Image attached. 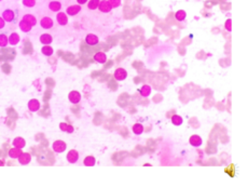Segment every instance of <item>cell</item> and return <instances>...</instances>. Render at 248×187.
<instances>
[{
	"label": "cell",
	"instance_id": "38",
	"mask_svg": "<svg viewBox=\"0 0 248 187\" xmlns=\"http://www.w3.org/2000/svg\"><path fill=\"white\" fill-rule=\"evenodd\" d=\"M0 1H1V0H0Z\"/></svg>",
	"mask_w": 248,
	"mask_h": 187
},
{
	"label": "cell",
	"instance_id": "19",
	"mask_svg": "<svg viewBox=\"0 0 248 187\" xmlns=\"http://www.w3.org/2000/svg\"><path fill=\"white\" fill-rule=\"evenodd\" d=\"M23 20L26 21L29 25H31V26H35V25L37 24V20H36V17L34 16L33 14H25L24 16H23Z\"/></svg>",
	"mask_w": 248,
	"mask_h": 187
},
{
	"label": "cell",
	"instance_id": "28",
	"mask_svg": "<svg viewBox=\"0 0 248 187\" xmlns=\"http://www.w3.org/2000/svg\"><path fill=\"white\" fill-rule=\"evenodd\" d=\"M84 165L88 166H93L95 165V162H96V160H95V158L93 156H88L85 159H84Z\"/></svg>",
	"mask_w": 248,
	"mask_h": 187
},
{
	"label": "cell",
	"instance_id": "26",
	"mask_svg": "<svg viewBox=\"0 0 248 187\" xmlns=\"http://www.w3.org/2000/svg\"><path fill=\"white\" fill-rule=\"evenodd\" d=\"M9 43V37L6 34H0V47L3 48L6 45H8Z\"/></svg>",
	"mask_w": 248,
	"mask_h": 187
},
{
	"label": "cell",
	"instance_id": "3",
	"mask_svg": "<svg viewBox=\"0 0 248 187\" xmlns=\"http://www.w3.org/2000/svg\"><path fill=\"white\" fill-rule=\"evenodd\" d=\"M126 77H127V72H126V70H125L124 68L119 67V68H117V69H115V78L117 79V80L122 81V80H124V79H126Z\"/></svg>",
	"mask_w": 248,
	"mask_h": 187
},
{
	"label": "cell",
	"instance_id": "31",
	"mask_svg": "<svg viewBox=\"0 0 248 187\" xmlns=\"http://www.w3.org/2000/svg\"><path fill=\"white\" fill-rule=\"evenodd\" d=\"M23 4L28 8H33L36 6V0H23Z\"/></svg>",
	"mask_w": 248,
	"mask_h": 187
},
{
	"label": "cell",
	"instance_id": "21",
	"mask_svg": "<svg viewBox=\"0 0 248 187\" xmlns=\"http://www.w3.org/2000/svg\"><path fill=\"white\" fill-rule=\"evenodd\" d=\"M41 52L43 53V55H45V56H51L52 54H53L54 50H53V48H52L50 44H45V45H43V47H42Z\"/></svg>",
	"mask_w": 248,
	"mask_h": 187
},
{
	"label": "cell",
	"instance_id": "1",
	"mask_svg": "<svg viewBox=\"0 0 248 187\" xmlns=\"http://www.w3.org/2000/svg\"><path fill=\"white\" fill-rule=\"evenodd\" d=\"M52 148H53V150L55 152H58V154H60V152H65L66 148H67V145H66V143L64 142V141L57 140L52 144Z\"/></svg>",
	"mask_w": 248,
	"mask_h": 187
},
{
	"label": "cell",
	"instance_id": "11",
	"mask_svg": "<svg viewBox=\"0 0 248 187\" xmlns=\"http://www.w3.org/2000/svg\"><path fill=\"white\" fill-rule=\"evenodd\" d=\"M40 108V103L38 100L36 99H33L30 100V101L28 102V109L30 111H33V113H35V111H38Z\"/></svg>",
	"mask_w": 248,
	"mask_h": 187
},
{
	"label": "cell",
	"instance_id": "5",
	"mask_svg": "<svg viewBox=\"0 0 248 187\" xmlns=\"http://www.w3.org/2000/svg\"><path fill=\"white\" fill-rule=\"evenodd\" d=\"M97 9H98L101 12H104V13H108L112 10L110 7V4L108 3L107 0H101V1H99V4H98V8Z\"/></svg>",
	"mask_w": 248,
	"mask_h": 187
},
{
	"label": "cell",
	"instance_id": "37",
	"mask_svg": "<svg viewBox=\"0 0 248 187\" xmlns=\"http://www.w3.org/2000/svg\"><path fill=\"white\" fill-rule=\"evenodd\" d=\"M0 166H3V162H2L1 160H0Z\"/></svg>",
	"mask_w": 248,
	"mask_h": 187
},
{
	"label": "cell",
	"instance_id": "16",
	"mask_svg": "<svg viewBox=\"0 0 248 187\" xmlns=\"http://www.w3.org/2000/svg\"><path fill=\"white\" fill-rule=\"evenodd\" d=\"M94 60L99 64H104L107 61V55L104 52H97L94 55Z\"/></svg>",
	"mask_w": 248,
	"mask_h": 187
},
{
	"label": "cell",
	"instance_id": "25",
	"mask_svg": "<svg viewBox=\"0 0 248 187\" xmlns=\"http://www.w3.org/2000/svg\"><path fill=\"white\" fill-rule=\"evenodd\" d=\"M133 132L136 135H140L144 132V125L142 124H135L133 125Z\"/></svg>",
	"mask_w": 248,
	"mask_h": 187
},
{
	"label": "cell",
	"instance_id": "12",
	"mask_svg": "<svg viewBox=\"0 0 248 187\" xmlns=\"http://www.w3.org/2000/svg\"><path fill=\"white\" fill-rule=\"evenodd\" d=\"M17 159H19V162L21 163V165H28L31 160V156L28 152H22L21 156Z\"/></svg>",
	"mask_w": 248,
	"mask_h": 187
},
{
	"label": "cell",
	"instance_id": "33",
	"mask_svg": "<svg viewBox=\"0 0 248 187\" xmlns=\"http://www.w3.org/2000/svg\"><path fill=\"white\" fill-rule=\"evenodd\" d=\"M68 125L69 124H65V122H63V124H60V128H61V130L62 131H67V129H68Z\"/></svg>",
	"mask_w": 248,
	"mask_h": 187
},
{
	"label": "cell",
	"instance_id": "13",
	"mask_svg": "<svg viewBox=\"0 0 248 187\" xmlns=\"http://www.w3.org/2000/svg\"><path fill=\"white\" fill-rule=\"evenodd\" d=\"M56 21H57V23L60 25H62V26H64V25H67V23H68L67 14H66V13H64V12L57 13V15H56Z\"/></svg>",
	"mask_w": 248,
	"mask_h": 187
},
{
	"label": "cell",
	"instance_id": "23",
	"mask_svg": "<svg viewBox=\"0 0 248 187\" xmlns=\"http://www.w3.org/2000/svg\"><path fill=\"white\" fill-rule=\"evenodd\" d=\"M150 93H151V86H150L149 84H144L142 88L140 89V94H142V96L147 97L150 95Z\"/></svg>",
	"mask_w": 248,
	"mask_h": 187
},
{
	"label": "cell",
	"instance_id": "17",
	"mask_svg": "<svg viewBox=\"0 0 248 187\" xmlns=\"http://www.w3.org/2000/svg\"><path fill=\"white\" fill-rule=\"evenodd\" d=\"M49 9L53 12H58L62 9V3L60 1H51L49 3Z\"/></svg>",
	"mask_w": 248,
	"mask_h": 187
},
{
	"label": "cell",
	"instance_id": "15",
	"mask_svg": "<svg viewBox=\"0 0 248 187\" xmlns=\"http://www.w3.org/2000/svg\"><path fill=\"white\" fill-rule=\"evenodd\" d=\"M20 40H21V37L17 33H12L9 37V43L11 45H16L20 42Z\"/></svg>",
	"mask_w": 248,
	"mask_h": 187
},
{
	"label": "cell",
	"instance_id": "35",
	"mask_svg": "<svg viewBox=\"0 0 248 187\" xmlns=\"http://www.w3.org/2000/svg\"><path fill=\"white\" fill-rule=\"evenodd\" d=\"M88 1V0H77V2H78V4H80V6H82V4H85Z\"/></svg>",
	"mask_w": 248,
	"mask_h": 187
},
{
	"label": "cell",
	"instance_id": "4",
	"mask_svg": "<svg viewBox=\"0 0 248 187\" xmlns=\"http://www.w3.org/2000/svg\"><path fill=\"white\" fill-rule=\"evenodd\" d=\"M53 24H54L53 20L49 16H44L43 19H41V21H40V25H41V27L44 29L52 28V27H53Z\"/></svg>",
	"mask_w": 248,
	"mask_h": 187
},
{
	"label": "cell",
	"instance_id": "8",
	"mask_svg": "<svg viewBox=\"0 0 248 187\" xmlns=\"http://www.w3.org/2000/svg\"><path fill=\"white\" fill-rule=\"evenodd\" d=\"M79 159V152L74 149L69 150V152L67 154V160L69 161L70 163H76Z\"/></svg>",
	"mask_w": 248,
	"mask_h": 187
},
{
	"label": "cell",
	"instance_id": "18",
	"mask_svg": "<svg viewBox=\"0 0 248 187\" xmlns=\"http://www.w3.org/2000/svg\"><path fill=\"white\" fill-rule=\"evenodd\" d=\"M19 26H20V28H21V30L24 31V33H29V31L31 30V28H33V26L29 25L28 23L26 21H24V20H22V21L20 22Z\"/></svg>",
	"mask_w": 248,
	"mask_h": 187
},
{
	"label": "cell",
	"instance_id": "32",
	"mask_svg": "<svg viewBox=\"0 0 248 187\" xmlns=\"http://www.w3.org/2000/svg\"><path fill=\"white\" fill-rule=\"evenodd\" d=\"M224 27L228 31H231L232 30V20L231 19H228L226 23H224Z\"/></svg>",
	"mask_w": 248,
	"mask_h": 187
},
{
	"label": "cell",
	"instance_id": "34",
	"mask_svg": "<svg viewBox=\"0 0 248 187\" xmlns=\"http://www.w3.org/2000/svg\"><path fill=\"white\" fill-rule=\"evenodd\" d=\"M4 24H6V21L2 19V16L0 17V29H2L4 27Z\"/></svg>",
	"mask_w": 248,
	"mask_h": 187
},
{
	"label": "cell",
	"instance_id": "7",
	"mask_svg": "<svg viewBox=\"0 0 248 187\" xmlns=\"http://www.w3.org/2000/svg\"><path fill=\"white\" fill-rule=\"evenodd\" d=\"M68 99L72 104H78L81 100V94L78 91H71L69 93V95H68Z\"/></svg>",
	"mask_w": 248,
	"mask_h": 187
},
{
	"label": "cell",
	"instance_id": "30",
	"mask_svg": "<svg viewBox=\"0 0 248 187\" xmlns=\"http://www.w3.org/2000/svg\"><path fill=\"white\" fill-rule=\"evenodd\" d=\"M107 1H108V3L110 4L111 9L118 8V7L121 6V0H107Z\"/></svg>",
	"mask_w": 248,
	"mask_h": 187
},
{
	"label": "cell",
	"instance_id": "24",
	"mask_svg": "<svg viewBox=\"0 0 248 187\" xmlns=\"http://www.w3.org/2000/svg\"><path fill=\"white\" fill-rule=\"evenodd\" d=\"M26 145V142L23 138H16L13 140V146L17 148H23L24 146Z\"/></svg>",
	"mask_w": 248,
	"mask_h": 187
},
{
	"label": "cell",
	"instance_id": "9",
	"mask_svg": "<svg viewBox=\"0 0 248 187\" xmlns=\"http://www.w3.org/2000/svg\"><path fill=\"white\" fill-rule=\"evenodd\" d=\"M85 42L88 43V45H96L97 43L99 42V39L96 35H94V34H88L85 37Z\"/></svg>",
	"mask_w": 248,
	"mask_h": 187
},
{
	"label": "cell",
	"instance_id": "22",
	"mask_svg": "<svg viewBox=\"0 0 248 187\" xmlns=\"http://www.w3.org/2000/svg\"><path fill=\"white\" fill-rule=\"evenodd\" d=\"M186 17H187V13H186L185 10H178L176 13H175V19H176L177 21H179V22L185 21Z\"/></svg>",
	"mask_w": 248,
	"mask_h": 187
},
{
	"label": "cell",
	"instance_id": "20",
	"mask_svg": "<svg viewBox=\"0 0 248 187\" xmlns=\"http://www.w3.org/2000/svg\"><path fill=\"white\" fill-rule=\"evenodd\" d=\"M22 152H23L22 148L14 147V148H12V149H10V152H9V156H10L11 158H19V157L21 156Z\"/></svg>",
	"mask_w": 248,
	"mask_h": 187
},
{
	"label": "cell",
	"instance_id": "29",
	"mask_svg": "<svg viewBox=\"0 0 248 187\" xmlns=\"http://www.w3.org/2000/svg\"><path fill=\"white\" fill-rule=\"evenodd\" d=\"M101 0H90L88 1V7L90 10H95V9L98 8V4Z\"/></svg>",
	"mask_w": 248,
	"mask_h": 187
},
{
	"label": "cell",
	"instance_id": "27",
	"mask_svg": "<svg viewBox=\"0 0 248 187\" xmlns=\"http://www.w3.org/2000/svg\"><path fill=\"white\" fill-rule=\"evenodd\" d=\"M183 118H181V116L179 115H174L172 117V122L174 125H181L183 124Z\"/></svg>",
	"mask_w": 248,
	"mask_h": 187
},
{
	"label": "cell",
	"instance_id": "2",
	"mask_svg": "<svg viewBox=\"0 0 248 187\" xmlns=\"http://www.w3.org/2000/svg\"><path fill=\"white\" fill-rule=\"evenodd\" d=\"M80 11H81L80 4H72V6H69L66 9V14L69 15V16H74V15L78 14Z\"/></svg>",
	"mask_w": 248,
	"mask_h": 187
},
{
	"label": "cell",
	"instance_id": "10",
	"mask_svg": "<svg viewBox=\"0 0 248 187\" xmlns=\"http://www.w3.org/2000/svg\"><path fill=\"white\" fill-rule=\"evenodd\" d=\"M2 19L4 20L6 22H12L13 20H14V12H13L12 10H10V9H7V10L3 11V13H2Z\"/></svg>",
	"mask_w": 248,
	"mask_h": 187
},
{
	"label": "cell",
	"instance_id": "36",
	"mask_svg": "<svg viewBox=\"0 0 248 187\" xmlns=\"http://www.w3.org/2000/svg\"><path fill=\"white\" fill-rule=\"evenodd\" d=\"M66 132H68V133H72V132H74V128H72L71 125H68V129Z\"/></svg>",
	"mask_w": 248,
	"mask_h": 187
},
{
	"label": "cell",
	"instance_id": "6",
	"mask_svg": "<svg viewBox=\"0 0 248 187\" xmlns=\"http://www.w3.org/2000/svg\"><path fill=\"white\" fill-rule=\"evenodd\" d=\"M189 143H190L192 146H194V147H199V146L202 145L203 141H202V138L200 135H197V134H193V135L190 136Z\"/></svg>",
	"mask_w": 248,
	"mask_h": 187
},
{
	"label": "cell",
	"instance_id": "14",
	"mask_svg": "<svg viewBox=\"0 0 248 187\" xmlns=\"http://www.w3.org/2000/svg\"><path fill=\"white\" fill-rule=\"evenodd\" d=\"M52 41H53V38H52V36L50 34H42L40 36V42L42 44H51Z\"/></svg>",
	"mask_w": 248,
	"mask_h": 187
}]
</instances>
